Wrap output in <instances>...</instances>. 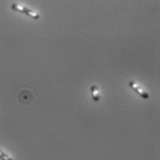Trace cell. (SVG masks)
Masks as SVG:
<instances>
[{"label": "cell", "mask_w": 160, "mask_h": 160, "mask_svg": "<svg viewBox=\"0 0 160 160\" xmlns=\"http://www.w3.org/2000/svg\"><path fill=\"white\" fill-rule=\"evenodd\" d=\"M11 8L14 11H17V12L22 13V14H25L26 16H28L29 18H31L33 20H39L40 19V15L38 12H36L33 9L28 8L26 7H22V6H20L18 4H12L11 5Z\"/></svg>", "instance_id": "1"}, {"label": "cell", "mask_w": 160, "mask_h": 160, "mask_svg": "<svg viewBox=\"0 0 160 160\" xmlns=\"http://www.w3.org/2000/svg\"><path fill=\"white\" fill-rule=\"evenodd\" d=\"M128 86H129V88L135 92V93H137L141 98H142V99H144V100H148L149 99V94L147 93V92H145V91H143L134 81H129L128 82Z\"/></svg>", "instance_id": "2"}, {"label": "cell", "mask_w": 160, "mask_h": 160, "mask_svg": "<svg viewBox=\"0 0 160 160\" xmlns=\"http://www.w3.org/2000/svg\"><path fill=\"white\" fill-rule=\"evenodd\" d=\"M90 92H91V96H92L93 102H100V100H101V94H100V90H99L98 86L92 85L90 87Z\"/></svg>", "instance_id": "3"}, {"label": "cell", "mask_w": 160, "mask_h": 160, "mask_svg": "<svg viewBox=\"0 0 160 160\" xmlns=\"http://www.w3.org/2000/svg\"><path fill=\"white\" fill-rule=\"evenodd\" d=\"M0 160H13L10 158L6 153H4L1 149H0Z\"/></svg>", "instance_id": "4"}]
</instances>
